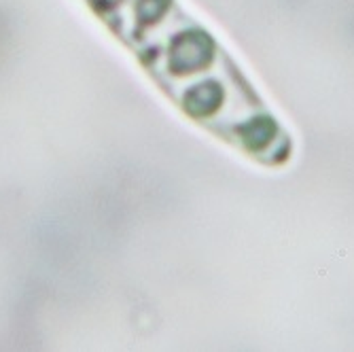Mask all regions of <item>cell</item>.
Returning a JSON list of instances; mask_svg holds the SVG:
<instances>
[{"label":"cell","mask_w":354,"mask_h":352,"mask_svg":"<svg viewBox=\"0 0 354 352\" xmlns=\"http://www.w3.org/2000/svg\"><path fill=\"white\" fill-rule=\"evenodd\" d=\"M212 43L202 32H185L172 41L170 47V68L176 75L193 73L210 62Z\"/></svg>","instance_id":"obj_1"},{"label":"cell","mask_w":354,"mask_h":352,"mask_svg":"<svg viewBox=\"0 0 354 352\" xmlns=\"http://www.w3.org/2000/svg\"><path fill=\"white\" fill-rule=\"evenodd\" d=\"M223 100V91L216 83L208 81V83H202V85H196L193 89L187 91L185 95V106L191 115L196 117H204V115H210L216 111V106L221 104Z\"/></svg>","instance_id":"obj_2"},{"label":"cell","mask_w":354,"mask_h":352,"mask_svg":"<svg viewBox=\"0 0 354 352\" xmlns=\"http://www.w3.org/2000/svg\"><path fill=\"white\" fill-rule=\"evenodd\" d=\"M168 3L170 0H138L136 13H138L140 21L151 24V21H157L168 11Z\"/></svg>","instance_id":"obj_3"},{"label":"cell","mask_w":354,"mask_h":352,"mask_svg":"<svg viewBox=\"0 0 354 352\" xmlns=\"http://www.w3.org/2000/svg\"><path fill=\"white\" fill-rule=\"evenodd\" d=\"M272 123L270 121H254L252 125H250V132H244V138L252 145V147H261V145H266L268 142V138L272 136Z\"/></svg>","instance_id":"obj_4"},{"label":"cell","mask_w":354,"mask_h":352,"mask_svg":"<svg viewBox=\"0 0 354 352\" xmlns=\"http://www.w3.org/2000/svg\"><path fill=\"white\" fill-rule=\"evenodd\" d=\"M121 3V0H95V5H98L102 11H109V9H113V7H117Z\"/></svg>","instance_id":"obj_5"}]
</instances>
